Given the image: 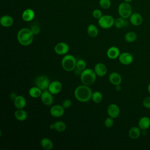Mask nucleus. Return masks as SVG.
Wrapping results in <instances>:
<instances>
[{
    "instance_id": "7ed1b4c3",
    "label": "nucleus",
    "mask_w": 150,
    "mask_h": 150,
    "mask_svg": "<svg viewBox=\"0 0 150 150\" xmlns=\"http://www.w3.org/2000/svg\"><path fill=\"white\" fill-rule=\"evenodd\" d=\"M96 76L94 70L91 69H86L81 71L80 75L81 81L83 84L90 86L95 82Z\"/></svg>"
},
{
    "instance_id": "9b49d317",
    "label": "nucleus",
    "mask_w": 150,
    "mask_h": 150,
    "mask_svg": "<svg viewBox=\"0 0 150 150\" xmlns=\"http://www.w3.org/2000/svg\"><path fill=\"white\" fill-rule=\"evenodd\" d=\"M47 89L52 94H57L61 91L62 89V84L59 81H53L50 83Z\"/></svg>"
},
{
    "instance_id": "a878e982",
    "label": "nucleus",
    "mask_w": 150,
    "mask_h": 150,
    "mask_svg": "<svg viewBox=\"0 0 150 150\" xmlns=\"http://www.w3.org/2000/svg\"><path fill=\"white\" fill-rule=\"evenodd\" d=\"M87 32L89 36L91 38H95L98 34V29L97 27L94 24H90L87 26Z\"/></svg>"
},
{
    "instance_id": "20e7f679",
    "label": "nucleus",
    "mask_w": 150,
    "mask_h": 150,
    "mask_svg": "<svg viewBox=\"0 0 150 150\" xmlns=\"http://www.w3.org/2000/svg\"><path fill=\"white\" fill-rule=\"evenodd\" d=\"M77 60L71 54H65L62 60V66L66 71H71L76 68Z\"/></svg>"
},
{
    "instance_id": "ddd939ff",
    "label": "nucleus",
    "mask_w": 150,
    "mask_h": 150,
    "mask_svg": "<svg viewBox=\"0 0 150 150\" xmlns=\"http://www.w3.org/2000/svg\"><path fill=\"white\" fill-rule=\"evenodd\" d=\"M64 108L60 105H54L50 109V114L54 117H60L64 113Z\"/></svg>"
},
{
    "instance_id": "dca6fc26",
    "label": "nucleus",
    "mask_w": 150,
    "mask_h": 150,
    "mask_svg": "<svg viewBox=\"0 0 150 150\" xmlns=\"http://www.w3.org/2000/svg\"><path fill=\"white\" fill-rule=\"evenodd\" d=\"M35 16V11L30 8L26 9L22 13V19L25 22L32 21Z\"/></svg>"
},
{
    "instance_id": "6ab92c4d",
    "label": "nucleus",
    "mask_w": 150,
    "mask_h": 150,
    "mask_svg": "<svg viewBox=\"0 0 150 150\" xmlns=\"http://www.w3.org/2000/svg\"><path fill=\"white\" fill-rule=\"evenodd\" d=\"M138 127L142 131H145L150 127V118L147 116L141 117L138 121Z\"/></svg>"
},
{
    "instance_id": "bb28decb",
    "label": "nucleus",
    "mask_w": 150,
    "mask_h": 150,
    "mask_svg": "<svg viewBox=\"0 0 150 150\" xmlns=\"http://www.w3.org/2000/svg\"><path fill=\"white\" fill-rule=\"evenodd\" d=\"M42 90L40 88H39L36 86L31 87L29 90V94L31 97H33V98L40 97L41 94L42 93Z\"/></svg>"
},
{
    "instance_id": "2f4dec72",
    "label": "nucleus",
    "mask_w": 150,
    "mask_h": 150,
    "mask_svg": "<svg viewBox=\"0 0 150 150\" xmlns=\"http://www.w3.org/2000/svg\"><path fill=\"white\" fill-rule=\"evenodd\" d=\"M100 6L103 9H108L111 5L110 0H99Z\"/></svg>"
},
{
    "instance_id": "9d476101",
    "label": "nucleus",
    "mask_w": 150,
    "mask_h": 150,
    "mask_svg": "<svg viewBox=\"0 0 150 150\" xmlns=\"http://www.w3.org/2000/svg\"><path fill=\"white\" fill-rule=\"evenodd\" d=\"M118 60L120 62L124 65H129L131 64L134 60L133 56L128 52H123L120 53Z\"/></svg>"
},
{
    "instance_id": "c85d7f7f",
    "label": "nucleus",
    "mask_w": 150,
    "mask_h": 150,
    "mask_svg": "<svg viewBox=\"0 0 150 150\" xmlns=\"http://www.w3.org/2000/svg\"><path fill=\"white\" fill-rule=\"evenodd\" d=\"M125 19H124L121 16H120L119 18H117L116 19H115V22H114L115 27L118 29H121L124 26H125L127 23Z\"/></svg>"
},
{
    "instance_id": "ea45409f",
    "label": "nucleus",
    "mask_w": 150,
    "mask_h": 150,
    "mask_svg": "<svg viewBox=\"0 0 150 150\" xmlns=\"http://www.w3.org/2000/svg\"><path fill=\"white\" fill-rule=\"evenodd\" d=\"M147 90H148V91L150 93V83L148 85V87H147Z\"/></svg>"
},
{
    "instance_id": "0eeeda50",
    "label": "nucleus",
    "mask_w": 150,
    "mask_h": 150,
    "mask_svg": "<svg viewBox=\"0 0 150 150\" xmlns=\"http://www.w3.org/2000/svg\"><path fill=\"white\" fill-rule=\"evenodd\" d=\"M35 85L40 88L42 90H45L48 88L50 83L49 79L45 75L38 76L35 80Z\"/></svg>"
},
{
    "instance_id": "c756f323",
    "label": "nucleus",
    "mask_w": 150,
    "mask_h": 150,
    "mask_svg": "<svg viewBox=\"0 0 150 150\" xmlns=\"http://www.w3.org/2000/svg\"><path fill=\"white\" fill-rule=\"evenodd\" d=\"M124 38L127 42L132 43L137 39V35L134 32H128L125 35Z\"/></svg>"
},
{
    "instance_id": "f03ea898",
    "label": "nucleus",
    "mask_w": 150,
    "mask_h": 150,
    "mask_svg": "<svg viewBox=\"0 0 150 150\" xmlns=\"http://www.w3.org/2000/svg\"><path fill=\"white\" fill-rule=\"evenodd\" d=\"M34 35L30 29L23 28L21 29L17 33L16 38L18 42L23 46L30 45L33 40Z\"/></svg>"
},
{
    "instance_id": "4468645a",
    "label": "nucleus",
    "mask_w": 150,
    "mask_h": 150,
    "mask_svg": "<svg viewBox=\"0 0 150 150\" xmlns=\"http://www.w3.org/2000/svg\"><path fill=\"white\" fill-rule=\"evenodd\" d=\"M129 18L130 23L134 26H139L143 22V17L138 12L132 13Z\"/></svg>"
},
{
    "instance_id": "7c9ffc66",
    "label": "nucleus",
    "mask_w": 150,
    "mask_h": 150,
    "mask_svg": "<svg viewBox=\"0 0 150 150\" xmlns=\"http://www.w3.org/2000/svg\"><path fill=\"white\" fill-rule=\"evenodd\" d=\"M86 63L83 59H79L77 60L76 63V69L79 71H83L86 69Z\"/></svg>"
},
{
    "instance_id": "f3484780",
    "label": "nucleus",
    "mask_w": 150,
    "mask_h": 150,
    "mask_svg": "<svg viewBox=\"0 0 150 150\" xmlns=\"http://www.w3.org/2000/svg\"><path fill=\"white\" fill-rule=\"evenodd\" d=\"M108 80L110 83L114 86L121 84L122 82V77L121 75L117 72H112L110 74Z\"/></svg>"
},
{
    "instance_id": "aec40b11",
    "label": "nucleus",
    "mask_w": 150,
    "mask_h": 150,
    "mask_svg": "<svg viewBox=\"0 0 150 150\" xmlns=\"http://www.w3.org/2000/svg\"><path fill=\"white\" fill-rule=\"evenodd\" d=\"M120 54V49L115 46L110 47L107 51V56L110 59H115L118 58Z\"/></svg>"
},
{
    "instance_id": "72a5a7b5",
    "label": "nucleus",
    "mask_w": 150,
    "mask_h": 150,
    "mask_svg": "<svg viewBox=\"0 0 150 150\" xmlns=\"http://www.w3.org/2000/svg\"><path fill=\"white\" fill-rule=\"evenodd\" d=\"M92 15L95 19H98L103 16V13H102V12L101 10H100L98 9H96L93 11Z\"/></svg>"
},
{
    "instance_id": "58836bf2",
    "label": "nucleus",
    "mask_w": 150,
    "mask_h": 150,
    "mask_svg": "<svg viewBox=\"0 0 150 150\" xmlns=\"http://www.w3.org/2000/svg\"><path fill=\"white\" fill-rule=\"evenodd\" d=\"M121 86H120V85H117V86H115V88H116V90L117 91H120L121 90Z\"/></svg>"
},
{
    "instance_id": "e433bc0d",
    "label": "nucleus",
    "mask_w": 150,
    "mask_h": 150,
    "mask_svg": "<svg viewBox=\"0 0 150 150\" xmlns=\"http://www.w3.org/2000/svg\"><path fill=\"white\" fill-rule=\"evenodd\" d=\"M71 101L70 99H66L62 103V106L64 108V109L69 108L71 105Z\"/></svg>"
},
{
    "instance_id": "f704fd0d",
    "label": "nucleus",
    "mask_w": 150,
    "mask_h": 150,
    "mask_svg": "<svg viewBox=\"0 0 150 150\" xmlns=\"http://www.w3.org/2000/svg\"><path fill=\"white\" fill-rule=\"evenodd\" d=\"M30 30L32 32V33H33L34 35H38L40 33V27L37 25H32L31 27H30Z\"/></svg>"
},
{
    "instance_id": "39448f33",
    "label": "nucleus",
    "mask_w": 150,
    "mask_h": 150,
    "mask_svg": "<svg viewBox=\"0 0 150 150\" xmlns=\"http://www.w3.org/2000/svg\"><path fill=\"white\" fill-rule=\"evenodd\" d=\"M118 13L120 16L127 19L132 13V8L129 3L125 2H121L118 6Z\"/></svg>"
},
{
    "instance_id": "c9c22d12",
    "label": "nucleus",
    "mask_w": 150,
    "mask_h": 150,
    "mask_svg": "<svg viewBox=\"0 0 150 150\" xmlns=\"http://www.w3.org/2000/svg\"><path fill=\"white\" fill-rule=\"evenodd\" d=\"M142 104L144 107L150 109V97H145L142 101Z\"/></svg>"
},
{
    "instance_id": "f8f14e48",
    "label": "nucleus",
    "mask_w": 150,
    "mask_h": 150,
    "mask_svg": "<svg viewBox=\"0 0 150 150\" xmlns=\"http://www.w3.org/2000/svg\"><path fill=\"white\" fill-rule=\"evenodd\" d=\"M107 114L109 117L113 118H116L118 117L120 113L119 107L115 104H111L107 107Z\"/></svg>"
},
{
    "instance_id": "a211bd4d",
    "label": "nucleus",
    "mask_w": 150,
    "mask_h": 150,
    "mask_svg": "<svg viewBox=\"0 0 150 150\" xmlns=\"http://www.w3.org/2000/svg\"><path fill=\"white\" fill-rule=\"evenodd\" d=\"M14 105L17 109H23L26 105V101L25 98L21 95L17 96L13 100Z\"/></svg>"
},
{
    "instance_id": "2eb2a0df",
    "label": "nucleus",
    "mask_w": 150,
    "mask_h": 150,
    "mask_svg": "<svg viewBox=\"0 0 150 150\" xmlns=\"http://www.w3.org/2000/svg\"><path fill=\"white\" fill-rule=\"evenodd\" d=\"M94 70L96 75L98 77L104 76L107 72V69L106 66L102 63H97L94 66Z\"/></svg>"
},
{
    "instance_id": "cd10ccee",
    "label": "nucleus",
    "mask_w": 150,
    "mask_h": 150,
    "mask_svg": "<svg viewBox=\"0 0 150 150\" xmlns=\"http://www.w3.org/2000/svg\"><path fill=\"white\" fill-rule=\"evenodd\" d=\"M103 94L100 91H96L92 94L91 100L94 103L96 104L100 103L103 100Z\"/></svg>"
},
{
    "instance_id": "a19ab883",
    "label": "nucleus",
    "mask_w": 150,
    "mask_h": 150,
    "mask_svg": "<svg viewBox=\"0 0 150 150\" xmlns=\"http://www.w3.org/2000/svg\"><path fill=\"white\" fill-rule=\"evenodd\" d=\"M124 2H127V3H129L131 2V1H132V0H123Z\"/></svg>"
},
{
    "instance_id": "6e6552de",
    "label": "nucleus",
    "mask_w": 150,
    "mask_h": 150,
    "mask_svg": "<svg viewBox=\"0 0 150 150\" xmlns=\"http://www.w3.org/2000/svg\"><path fill=\"white\" fill-rule=\"evenodd\" d=\"M54 50L57 54L65 55L69 51V46L65 42H59L55 45Z\"/></svg>"
},
{
    "instance_id": "423d86ee",
    "label": "nucleus",
    "mask_w": 150,
    "mask_h": 150,
    "mask_svg": "<svg viewBox=\"0 0 150 150\" xmlns=\"http://www.w3.org/2000/svg\"><path fill=\"white\" fill-rule=\"evenodd\" d=\"M115 19L110 15H103L98 19V25L103 29H109L114 25Z\"/></svg>"
},
{
    "instance_id": "4be33fe9",
    "label": "nucleus",
    "mask_w": 150,
    "mask_h": 150,
    "mask_svg": "<svg viewBox=\"0 0 150 150\" xmlns=\"http://www.w3.org/2000/svg\"><path fill=\"white\" fill-rule=\"evenodd\" d=\"M50 128L51 129H54L57 132H63L66 128V124L62 121H57L50 125Z\"/></svg>"
},
{
    "instance_id": "473e14b6",
    "label": "nucleus",
    "mask_w": 150,
    "mask_h": 150,
    "mask_svg": "<svg viewBox=\"0 0 150 150\" xmlns=\"http://www.w3.org/2000/svg\"><path fill=\"white\" fill-rule=\"evenodd\" d=\"M114 118L111 117H107L105 121H104V125L106 128H111L112 127V125H114Z\"/></svg>"
},
{
    "instance_id": "f257e3e1",
    "label": "nucleus",
    "mask_w": 150,
    "mask_h": 150,
    "mask_svg": "<svg viewBox=\"0 0 150 150\" xmlns=\"http://www.w3.org/2000/svg\"><path fill=\"white\" fill-rule=\"evenodd\" d=\"M92 91L88 86L81 85L76 88L74 94L75 98L80 102H87L91 99Z\"/></svg>"
},
{
    "instance_id": "412c9836",
    "label": "nucleus",
    "mask_w": 150,
    "mask_h": 150,
    "mask_svg": "<svg viewBox=\"0 0 150 150\" xmlns=\"http://www.w3.org/2000/svg\"><path fill=\"white\" fill-rule=\"evenodd\" d=\"M0 23L2 26L5 28H9L13 23V18L8 15H3L0 18Z\"/></svg>"
},
{
    "instance_id": "4c0bfd02",
    "label": "nucleus",
    "mask_w": 150,
    "mask_h": 150,
    "mask_svg": "<svg viewBox=\"0 0 150 150\" xmlns=\"http://www.w3.org/2000/svg\"><path fill=\"white\" fill-rule=\"evenodd\" d=\"M17 96V95L15 94V93H11L10 95V97L11 98V99H12L13 100H14V99L16 98V97Z\"/></svg>"
},
{
    "instance_id": "393cba45",
    "label": "nucleus",
    "mask_w": 150,
    "mask_h": 150,
    "mask_svg": "<svg viewBox=\"0 0 150 150\" xmlns=\"http://www.w3.org/2000/svg\"><path fill=\"white\" fill-rule=\"evenodd\" d=\"M42 147L45 150H50L53 148V142L49 138H43L40 141Z\"/></svg>"
},
{
    "instance_id": "5701e85b",
    "label": "nucleus",
    "mask_w": 150,
    "mask_h": 150,
    "mask_svg": "<svg viewBox=\"0 0 150 150\" xmlns=\"http://www.w3.org/2000/svg\"><path fill=\"white\" fill-rule=\"evenodd\" d=\"M141 129L137 127H131L128 131L129 137L133 139H138L141 134Z\"/></svg>"
},
{
    "instance_id": "1a4fd4ad",
    "label": "nucleus",
    "mask_w": 150,
    "mask_h": 150,
    "mask_svg": "<svg viewBox=\"0 0 150 150\" xmlns=\"http://www.w3.org/2000/svg\"><path fill=\"white\" fill-rule=\"evenodd\" d=\"M53 94H52L49 90H45L42 92L40 99L43 104L46 105H51L53 103Z\"/></svg>"
},
{
    "instance_id": "b1692460",
    "label": "nucleus",
    "mask_w": 150,
    "mask_h": 150,
    "mask_svg": "<svg viewBox=\"0 0 150 150\" xmlns=\"http://www.w3.org/2000/svg\"><path fill=\"white\" fill-rule=\"evenodd\" d=\"M15 118L21 121H25L28 117V114L25 110L23 109H18L14 113Z\"/></svg>"
}]
</instances>
